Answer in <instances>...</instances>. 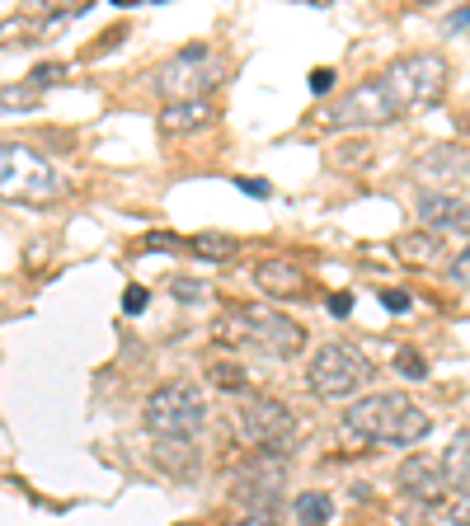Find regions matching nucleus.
Masks as SVG:
<instances>
[{"mask_svg":"<svg viewBox=\"0 0 470 526\" xmlns=\"http://www.w3.org/2000/svg\"><path fill=\"white\" fill-rule=\"evenodd\" d=\"M170 292H174V296H179V301H203V296H207V287H203V282H188V278H174V282H170Z\"/></svg>","mask_w":470,"mask_h":526,"instance_id":"nucleus-23","label":"nucleus"},{"mask_svg":"<svg viewBox=\"0 0 470 526\" xmlns=\"http://www.w3.org/2000/svg\"><path fill=\"white\" fill-rule=\"evenodd\" d=\"M442 470H447V489H452L456 498H470V428H461V433L447 442Z\"/></svg>","mask_w":470,"mask_h":526,"instance_id":"nucleus-16","label":"nucleus"},{"mask_svg":"<svg viewBox=\"0 0 470 526\" xmlns=\"http://www.w3.org/2000/svg\"><path fill=\"white\" fill-rule=\"evenodd\" d=\"M362 381H372V362H367V353H358L353 343H325V348L311 357V367H306V386H311V395H320V400H344Z\"/></svg>","mask_w":470,"mask_h":526,"instance_id":"nucleus-7","label":"nucleus"},{"mask_svg":"<svg viewBox=\"0 0 470 526\" xmlns=\"http://www.w3.org/2000/svg\"><path fill=\"white\" fill-rule=\"evenodd\" d=\"M235 433L245 437L250 447L259 451H287L292 447V437H297V418L282 400L273 395H245V404L235 409Z\"/></svg>","mask_w":470,"mask_h":526,"instance_id":"nucleus-8","label":"nucleus"},{"mask_svg":"<svg viewBox=\"0 0 470 526\" xmlns=\"http://www.w3.org/2000/svg\"><path fill=\"white\" fill-rule=\"evenodd\" d=\"M231 526H278L273 517H245V522H231Z\"/></svg>","mask_w":470,"mask_h":526,"instance_id":"nucleus-34","label":"nucleus"},{"mask_svg":"<svg viewBox=\"0 0 470 526\" xmlns=\"http://www.w3.org/2000/svg\"><path fill=\"white\" fill-rule=\"evenodd\" d=\"M146 249H179L174 235H146Z\"/></svg>","mask_w":470,"mask_h":526,"instance_id":"nucleus-33","label":"nucleus"},{"mask_svg":"<svg viewBox=\"0 0 470 526\" xmlns=\"http://www.w3.org/2000/svg\"><path fill=\"white\" fill-rule=\"evenodd\" d=\"M395 372L409 376V381H423V362H419V353H400V357H395Z\"/></svg>","mask_w":470,"mask_h":526,"instance_id":"nucleus-24","label":"nucleus"},{"mask_svg":"<svg viewBox=\"0 0 470 526\" xmlns=\"http://www.w3.org/2000/svg\"><path fill=\"white\" fill-rule=\"evenodd\" d=\"M282 484H287V456H278V451H264V456L245 461V470L235 475L231 498L245 508V517H268V512H273V503L282 498Z\"/></svg>","mask_w":470,"mask_h":526,"instance_id":"nucleus-9","label":"nucleus"},{"mask_svg":"<svg viewBox=\"0 0 470 526\" xmlns=\"http://www.w3.org/2000/svg\"><path fill=\"white\" fill-rule=\"evenodd\" d=\"M221 343H231V348H264L273 357H297L306 348V329L292 320V315H282L273 306H231L221 310L217 329H212Z\"/></svg>","mask_w":470,"mask_h":526,"instance_id":"nucleus-1","label":"nucleus"},{"mask_svg":"<svg viewBox=\"0 0 470 526\" xmlns=\"http://www.w3.org/2000/svg\"><path fill=\"white\" fill-rule=\"evenodd\" d=\"M447 517H452L456 526H470V498H452V503H447Z\"/></svg>","mask_w":470,"mask_h":526,"instance_id":"nucleus-30","label":"nucleus"},{"mask_svg":"<svg viewBox=\"0 0 470 526\" xmlns=\"http://www.w3.org/2000/svg\"><path fill=\"white\" fill-rule=\"evenodd\" d=\"M123 310L127 315H141V310H146V287H141V282H132L123 292Z\"/></svg>","mask_w":470,"mask_h":526,"instance_id":"nucleus-25","label":"nucleus"},{"mask_svg":"<svg viewBox=\"0 0 470 526\" xmlns=\"http://www.w3.org/2000/svg\"><path fill=\"white\" fill-rule=\"evenodd\" d=\"M254 282H259V292H268V296H297L301 287H306V273L287 259H268L254 268Z\"/></svg>","mask_w":470,"mask_h":526,"instance_id":"nucleus-15","label":"nucleus"},{"mask_svg":"<svg viewBox=\"0 0 470 526\" xmlns=\"http://www.w3.org/2000/svg\"><path fill=\"white\" fill-rule=\"evenodd\" d=\"M306 85H311V94H329V90H334V71H329V66H320V71H311V80H306Z\"/></svg>","mask_w":470,"mask_h":526,"instance_id":"nucleus-26","label":"nucleus"},{"mask_svg":"<svg viewBox=\"0 0 470 526\" xmlns=\"http://www.w3.org/2000/svg\"><path fill=\"white\" fill-rule=\"evenodd\" d=\"M235 188H240V193H250V198H268V193H273V188H268V179H245V174L235 179Z\"/></svg>","mask_w":470,"mask_h":526,"instance_id":"nucleus-27","label":"nucleus"},{"mask_svg":"<svg viewBox=\"0 0 470 526\" xmlns=\"http://www.w3.org/2000/svg\"><path fill=\"white\" fill-rule=\"evenodd\" d=\"M344 428L348 433H358V437H367V442H395V447H409V442L428 437L433 418L423 414L409 395H400V390H381V395H367V400H358L353 409H348Z\"/></svg>","mask_w":470,"mask_h":526,"instance_id":"nucleus-2","label":"nucleus"},{"mask_svg":"<svg viewBox=\"0 0 470 526\" xmlns=\"http://www.w3.org/2000/svg\"><path fill=\"white\" fill-rule=\"evenodd\" d=\"M466 165H470V155L461 151V146H428V151L414 160V174L438 184V179H456Z\"/></svg>","mask_w":470,"mask_h":526,"instance_id":"nucleus-14","label":"nucleus"},{"mask_svg":"<svg viewBox=\"0 0 470 526\" xmlns=\"http://www.w3.org/2000/svg\"><path fill=\"white\" fill-rule=\"evenodd\" d=\"M217 118V109L207 104V99H188V104H165L160 109V132L165 137H188V132H198Z\"/></svg>","mask_w":470,"mask_h":526,"instance_id":"nucleus-13","label":"nucleus"},{"mask_svg":"<svg viewBox=\"0 0 470 526\" xmlns=\"http://www.w3.org/2000/svg\"><path fill=\"white\" fill-rule=\"evenodd\" d=\"M188 249H193V254H203V259H231L235 240H231V235H217V231H203V235H193V240H188Z\"/></svg>","mask_w":470,"mask_h":526,"instance_id":"nucleus-20","label":"nucleus"},{"mask_svg":"<svg viewBox=\"0 0 470 526\" xmlns=\"http://www.w3.org/2000/svg\"><path fill=\"white\" fill-rule=\"evenodd\" d=\"M395 259L409 268H433L442 259V235L438 231H419V235H400L395 240Z\"/></svg>","mask_w":470,"mask_h":526,"instance_id":"nucleus-17","label":"nucleus"},{"mask_svg":"<svg viewBox=\"0 0 470 526\" xmlns=\"http://www.w3.org/2000/svg\"><path fill=\"white\" fill-rule=\"evenodd\" d=\"M447 57L442 52H409V57H395L386 71H381V85L391 94V104L400 113L409 109H428L438 104L442 90H447Z\"/></svg>","mask_w":470,"mask_h":526,"instance_id":"nucleus-4","label":"nucleus"},{"mask_svg":"<svg viewBox=\"0 0 470 526\" xmlns=\"http://www.w3.org/2000/svg\"><path fill=\"white\" fill-rule=\"evenodd\" d=\"M414 212L428 231H466L470 226V202H461L456 193H419L414 198Z\"/></svg>","mask_w":470,"mask_h":526,"instance_id":"nucleus-12","label":"nucleus"},{"mask_svg":"<svg viewBox=\"0 0 470 526\" xmlns=\"http://www.w3.org/2000/svg\"><path fill=\"white\" fill-rule=\"evenodd\" d=\"M400 109L391 104V94L381 80H367V85H353L348 94H339L325 113H320V123L325 127H381V123H395Z\"/></svg>","mask_w":470,"mask_h":526,"instance_id":"nucleus-10","label":"nucleus"},{"mask_svg":"<svg viewBox=\"0 0 470 526\" xmlns=\"http://www.w3.org/2000/svg\"><path fill=\"white\" fill-rule=\"evenodd\" d=\"M0 188L10 202H57L66 198V179L57 174V165L38 155L33 146L5 141L0 151Z\"/></svg>","mask_w":470,"mask_h":526,"instance_id":"nucleus-5","label":"nucleus"},{"mask_svg":"<svg viewBox=\"0 0 470 526\" xmlns=\"http://www.w3.org/2000/svg\"><path fill=\"white\" fill-rule=\"evenodd\" d=\"M146 433L156 442H193L207 423V400L193 381H170L146 400Z\"/></svg>","mask_w":470,"mask_h":526,"instance_id":"nucleus-3","label":"nucleus"},{"mask_svg":"<svg viewBox=\"0 0 470 526\" xmlns=\"http://www.w3.org/2000/svg\"><path fill=\"white\" fill-rule=\"evenodd\" d=\"M334 155H339V165H353V160H367L372 151H367V146H339Z\"/></svg>","mask_w":470,"mask_h":526,"instance_id":"nucleus-32","label":"nucleus"},{"mask_svg":"<svg viewBox=\"0 0 470 526\" xmlns=\"http://www.w3.org/2000/svg\"><path fill=\"white\" fill-rule=\"evenodd\" d=\"M329 512H334V498L329 494H297V517L306 526H325Z\"/></svg>","mask_w":470,"mask_h":526,"instance_id":"nucleus-19","label":"nucleus"},{"mask_svg":"<svg viewBox=\"0 0 470 526\" xmlns=\"http://www.w3.org/2000/svg\"><path fill=\"white\" fill-rule=\"evenodd\" d=\"M381 306L391 310V315H405V310H409V296H405V292H391V287H386V292H381Z\"/></svg>","mask_w":470,"mask_h":526,"instance_id":"nucleus-29","label":"nucleus"},{"mask_svg":"<svg viewBox=\"0 0 470 526\" xmlns=\"http://www.w3.org/2000/svg\"><path fill=\"white\" fill-rule=\"evenodd\" d=\"M62 71H66L62 62H43V66H33V71H29V85H33V90H43V85H52V80L62 76Z\"/></svg>","mask_w":470,"mask_h":526,"instance_id":"nucleus-22","label":"nucleus"},{"mask_svg":"<svg viewBox=\"0 0 470 526\" xmlns=\"http://www.w3.org/2000/svg\"><path fill=\"white\" fill-rule=\"evenodd\" d=\"M447 24H452V29H466V24H470V10H456V15L447 19Z\"/></svg>","mask_w":470,"mask_h":526,"instance_id":"nucleus-35","label":"nucleus"},{"mask_svg":"<svg viewBox=\"0 0 470 526\" xmlns=\"http://www.w3.org/2000/svg\"><path fill=\"white\" fill-rule=\"evenodd\" d=\"M395 480H400L405 494L419 498V503H438V498L447 494V470H442V456H438V461H433V456H409V461L395 470Z\"/></svg>","mask_w":470,"mask_h":526,"instance_id":"nucleus-11","label":"nucleus"},{"mask_svg":"<svg viewBox=\"0 0 470 526\" xmlns=\"http://www.w3.org/2000/svg\"><path fill=\"white\" fill-rule=\"evenodd\" d=\"M452 282H461V287H470V249H461L452 259Z\"/></svg>","mask_w":470,"mask_h":526,"instance_id":"nucleus-28","label":"nucleus"},{"mask_svg":"<svg viewBox=\"0 0 470 526\" xmlns=\"http://www.w3.org/2000/svg\"><path fill=\"white\" fill-rule=\"evenodd\" d=\"M207 381L221 390H240L245 386V372H240L235 362H212V367H207Z\"/></svg>","mask_w":470,"mask_h":526,"instance_id":"nucleus-21","label":"nucleus"},{"mask_svg":"<svg viewBox=\"0 0 470 526\" xmlns=\"http://www.w3.org/2000/svg\"><path fill=\"white\" fill-rule=\"evenodd\" d=\"M156 465L184 480L198 470V451H193V442H156Z\"/></svg>","mask_w":470,"mask_h":526,"instance_id":"nucleus-18","label":"nucleus"},{"mask_svg":"<svg viewBox=\"0 0 470 526\" xmlns=\"http://www.w3.org/2000/svg\"><path fill=\"white\" fill-rule=\"evenodd\" d=\"M221 76H226V62L207 43H193L184 52H174L151 80L165 94V104H188V99H203L212 85H221Z\"/></svg>","mask_w":470,"mask_h":526,"instance_id":"nucleus-6","label":"nucleus"},{"mask_svg":"<svg viewBox=\"0 0 470 526\" xmlns=\"http://www.w3.org/2000/svg\"><path fill=\"white\" fill-rule=\"evenodd\" d=\"M348 310H353V296H348V292L329 296V315H334V320H348Z\"/></svg>","mask_w":470,"mask_h":526,"instance_id":"nucleus-31","label":"nucleus"}]
</instances>
